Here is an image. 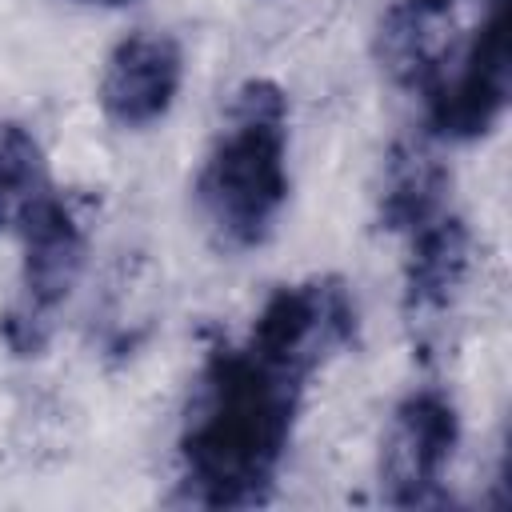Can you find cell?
<instances>
[{
	"label": "cell",
	"instance_id": "cell-1",
	"mask_svg": "<svg viewBox=\"0 0 512 512\" xmlns=\"http://www.w3.org/2000/svg\"><path fill=\"white\" fill-rule=\"evenodd\" d=\"M304 388L244 340L216 348L200 368L180 432L184 496L200 508L264 504L288 456Z\"/></svg>",
	"mask_w": 512,
	"mask_h": 512
},
{
	"label": "cell",
	"instance_id": "cell-2",
	"mask_svg": "<svg viewBox=\"0 0 512 512\" xmlns=\"http://www.w3.org/2000/svg\"><path fill=\"white\" fill-rule=\"evenodd\" d=\"M196 208L220 248H260L288 204V96L276 80H244L196 172Z\"/></svg>",
	"mask_w": 512,
	"mask_h": 512
},
{
	"label": "cell",
	"instance_id": "cell-3",
	"mask_svg": "<svg viewBox=\"0 0 512 512\" xmlns=\"http://www.w3.org/2000/svg\"><path fill=\"white\" fill-rule=\"evenodd\" d=\"M356 340V300L340 276L280 284L256 312L244 344L268 364L312 380L336 352Z\"/></svg>",
	"mask_w": 512,
	"mask_h": 512
},
{
	"label": "cell",
	"instance_id": "cell-4",
	"mask_svg": "<svg viewBox=\"0 0 512 512\" xmlns=\"http://www.w3.org/2000/svg\"><path fill=\"white\" fill-rule=\"evenodd\" d=\"M24 244L20 260V300L4 312L0 332L20 356H36L48 340L52 312L72 296L88 264V232L68 200L56 192L24 220L16 232Z\"/></svg>",
	"mask_w": 512,
	"mask_h": 512
},
{
	"label": "cell",
	"instance_id": "cell-5",
	"mask_svg": "<svg viewBox=\"0 0 512 512\" xmlns=\"http://www.w3.org/2000/svg\"><path fill=\"white\" fill-rule=\"evenodd\" d=\"M428 128L440 140H476L508 108V4H488L436 84L424 92Z\"/></svg>",
	"mask_w": 512,
	"mask_h": 512
},
{
	"label": "cell",
	"instance_id": "cell-6",
	"mask_svg": "<svg viewBox=\"0 0 512 512\" xmlns=\"http://www.w3.org/2000/svg\"><path fill=\"white\" fill-rule=\"evenodd\" d=\"M456 444H460L456 404L436 388L408 392L392 408V420L380 440V500L392 508L436 504Z\"/></svg>",
	"mask_w": 512,
	"mask_h": 512
},
{
	"label": "cell",
	"instance_id": "cell-7",
	"mask_svg": "<svg viewBox=\"0 0 512 512\" xmlns=\"http://www.w3.org/2000/svg\"><path fill=\"white\" fill-rule=\"evenodd\" d=\"M184 84V52L180 40L160 28H136L112 44L96 100L108 124L124 132H140L164 120Z\"/></svg>",
	"mask_w": 512,
	"mask_h": 512
},
{
	"label": "cell",
	"instance_id": "cell-8",
	"mask_svg": "<svg viewBox=\"0 0 512 512\" xmlns=\"http://www.w3.org/2000/svg\"><path fill=\"white\" fill-rule=\"evenodd\" d=\"M468 272H472V232L460 216L440 212L416 232H408L400 308L412 336L428 340L448 320V312L464 296Z\"/></svg>",
	"mask_w": 512,
	"mask_h": 512
},
{
	"label": "cell",
	"instance_id": "cell-9",
	"mask_svg": "<svg viewBox=\"0 0 512 512\" xmlns=\"http://www.w3.org/2000/svg\"><path fill=\"white\" fill-rule=\"evenodd\" d=\"M464 4L472 0H396L376 28L380 68L400 88L428 92L460 48L456 28H460Z\"/></svg>",
	"mask_w": 512,
	"mask_h": 512
},
{
	"label": "cell",
	"instance_id": "cell-10",
	"mask_svg": "<svg viewBox=\"0 0 512 512\" xmlns=\"http://www.w3.org/2000/svg\"><path fill=\"white\" fill-rule=\"evenodd\" d=\"M452 172L448 164L432 152L428 140H400L380 172V192H376V224L384 232H416L432 216L448 212Z\"/></svg>",
	"mask_w": 512,
	"mask_h": 512
},
{
	"label": "cell",
	"instance_id": "cell-11",
	"mask_svg": "<svg viewBox=\"0 0 512 512\" xmlns=\"http://www.w3.org/2000/svg\"><path fill=\"white\" fill-rule=\"evenodd\" d=\"M48 196L52 172L40 140L20 120H0V232H20Z\"/></svg>",
	"mask_w": 512,
	"mask_h": 512
},
{
	"label": "cell",
	"instance_id": "cell-12",
	"mask_svg": "<svg viewBox=\"0 0 512 512\" xmlns=\"http://www.w3.org/2000/svg\"><path fill=\"white\" fill-rule=\"evenodd\" d=\"M80 4H132V0H80Z\"/></svg>",
	"mask_w": 512,
	"mask_h": 512
}]
</instances>
